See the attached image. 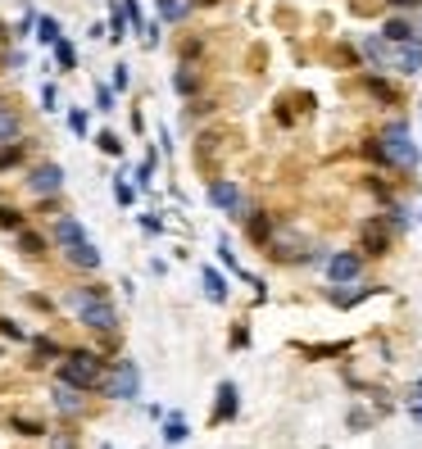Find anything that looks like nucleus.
I'll use <instances>...</instances> for the list:
<instances>
[{"instance_id": "nucleus-1", "label": "nucleus", "mask_w": 422, "mask_h": 449, "mask_svg": "<svg viewBox=\"0 0 422 449\" xmlns=\"http://www.w3.org/2000/svg\"><path fill=\"white\" fill-rule=\"evenodd\" d=\"M60 377L69 381V386L78 390H91L104 381V354H95V350H69L60 363Z\"/></svg>"}, {"instance_id": "nucleus-2", "label": "nucleus", "mask_w": 422, "mask_h": 449, "mask_svg": "<svg viewBox=\"0 0 422 449\" xmlns=\"http://www.w3.org/2000/svg\"><path fill=\"white\" fill-rule=\"evenodd\" d=\"M377 146H381V155H386L390 168H404V173L418 168V146H414V137H409L404 123H390V127L377 137Z\"/></svg>"}, {"instance_id": "nucleus-3", "label": "nucleus", "mask_w": 422, "mask_h": 449, "mask_svg": "<svg viewBox=\"0 0 422 449\" xmlns=\"http://www.w3.org/2000/svg\"><path fill=\"white\" fill-rule=\"evenodd\" d=\"M104 395L109 399H137L141 395V368L132 359H114L109 377H104Z\"/></svg>"}, {"instance_id": "nucleus-4", "label": "nucleus", "mask_w": 422, "mask_h": 449, "mask_svg": "<svg viewBox=\"0 0 422 449\" xmlns=\"http://www.w3.org/2000/svg\"><path fill=\"white\" fill-rule=\"evenodd\" d=\"M23 186L32 191L36 200H50V195H60V191H64V168H60V164H50V159H41V164L27 168Z\"/></svg>"}, {"instance_id": "nucleus-5", "label": "nucleus", "mask_w": 422, "mask_h": 449, "mask_svg": "<svg viewBox=\"0 0 422 449\" xmlns=\"http://www.w3.org/2000/svg\"><path fill=\"white\" fill-rule=\"evenodd\" d=\"M73 313H78V322L91 327V331H114L118 327V309H114L109 300H82V304H73Z\"/></svg>"}, {"instance_id": "nucleus-6", "label": "nucleus", "mask_w": 422, "mask_h": 449, "mask_svg": "<svg viewBox=\"0 0 422 449\" xmlns=\"http://www.w3.org/2000/svg\"><path fill=\"white\" fill-rule=\"evenodd\" d=\"M209 205L223 209V214H232V218H245V195H241V186L227 181V177L209 181Z\"/></svg>"}, {"instance_id": "nucleus-7", "label": "nucleus", "mask_w": 422, "mask_h": 449, "mask_svg": "<svg viewBox=\"0 0 422 449\" xmlns=\"http://www.w3.org/2000/svg\"><path fill=\"white\" fill-rule=\"evenodd\" d=\"M359 272H363V254H354V250H341V254H332V259H327V282L332 286L354 282Z\"/></svg>"}, {"instance_id": "nucleus-8", "label": "nucleus", "mask_w": 422, "mask_h": 449, "mask_svg": "<svg viewBox=\"0 0 422 449\" xmlns=\"http://www.w3.org/2000/svg\"><path fill=\"white\" fill-rule=\"evenodd\" d=\"M64 259L73 263V268H82V272H95L104 263V254L95 250V241L86 236V241H73V245H64Z\"/></svg>"}, {"instance_id": "nucleus-9", "label": "nucleus", "mask_w": 422, "mask_h": 449, "mask_svg": "<svg viewBox=\"0 0 422 449\" xmlns=\"http://www.w3.org/2000/svg\"><path fill=\"white\" fill-rule=\"evenodd\" d=\"M236 408H241V390H236V381H223L218 386V404H214V422H232L236 417Z\"/></svg>"}, {"instance_id": "nucleus-10", "label": "nucleus", "mask_w": 422, "mask_h": 449, "mask_svg": "<svg viewBox=\"0 0 422 449\" xmlns=\"http://www.w3.org/2000/svg\"><path fill=\"white\" fill-rule=\"evenodd\" d=\"M390 64H395L400 73H422V36L418 41H404L390 50Z\"/></svg>"}, {"instance_id": "nucleus-11", "label": "nucleus", "mask_w": 422, "mask_h": 449, "mask_svg": "<svg viewBox=\"0 0 422 449\" xmlns=\"http://www.w3.org/2000/svg\"><path fill=\"white\" fill-rule=\"evenodd\" d=\"M55 241H60V250H64V245H73V241H86V227H82V218H73V214H60V218H55Z\"/></svg>"}, {"instance_id": "nucleus-12", "label": "nucleus", "mask_w": 422, "mask_h": 449, "mask_svg": "<svg viewBox=\"0 0 422 449\" xmlns=\"http://www.w3.org/2000/svg\"><path fill=\"white\" fill-rule=\"evenodd\" d=\"M50 395H55V408H60V413H82V395H78V386H69V381H55V390H50Z\"/></svg>"}, {"instance_id": "nucleus-13", "label": "nucleus", "mask_w": 422, "mask_h": 449, "mask_svg": "<svg viewBox=\"0 0 422 449\" xmlns=\"http://www.w3.org/2000/svg\"><path fill=\"white\" fill-rule=\"evenodd\" d=\"M381 41H390V46L418 41V27L409 23V18H386V27H381Z\"/></svg>"}, {"instance_id": "nucleus-14", "label": "nucleus", "mask_w": 422, "mask_h": 449, "mask_svg": "<svg viewBox=\"0 0 422 449\" xmlns=\"http://www.w3.org/2000/svg\"><path fill=\"white\" fill-rule=\"evenodd\" d=\"M363 245H368V254H386L390 236H386V223H381V218H372V223H363Z\"/></svg>"}, {"instance_id": "nucleus-15", "label": "nucleus", "mask_w": 422, "mask_h": 449, "mask_svg": "<svg viewBox=\"0 0 422 449\" xmlns=\"http://www.w3.org/2000/svg\"><path fill=\"white\" fill-rule=\"evenodd\" d=\"M18 132H23V123H18V113L9 109L5 100H0V146H5V141H18Z\"/></svg>"}, {"instance_id": "nucleus-16", "label": "nucleus", "mask_w": 422, "mask_h": 449, "mask_svg": "<svg viewBox=\"0 0 422 449\" xmlns=\"http://www.w3.org/2000/svg\"><path fill=\"white\" fill-rule=\"evenodd\" d=\"M200 282H205V295H209L214 304H223V300H227V282H223V272L205 268V272H200Z\"/></svg>"}, {"instance_id": "nucleus-17", "label": "nucleus", "mask_w": 422, "mask_h": 449, "mask_svg": "<svg viewBox=\"0 0 422 449\" xmlns=\"http://www.w3.org/2000/svg\"><path fill=\"white\" fill-rule=\"evenodd\" d=\"M186 436H191V427H186V417H182V413L164 417V445H182Z\"/></svg>"}, {"instance_id": "nucleus-18", "label": "nucleus", "mask_w": 422, "mask_h": 449, "mask_svg": "<svg viewBox=\"0 0 422 449\" xmlns=\"http://www.w3.org/2000/svg\"><path fill=\"white\" fill-rule=\"evenodd\" d=\"M36 41H41V46H55V41H60V18L36 14Z\"/></svg>"}, {"instance_id": "nucleus-19", "label": "nucleus", "mask_w": 422, "mask_h": 449, "mask_svg": "<svg viewBox=\"0 0 422 449\" xmlns=\"http://www.w3.org/2000/svg\"><path fill=\"white\" fill-rule=\"evenodd\" d=\"M191 14V0H159V18L164 23H182Z\"/></svg>"}, {"instance_id": "nucleus-20", "label": "nucleus", "mask_w": 422, "mask_h": 449, "mask_svg": "<svg viewBox=\"0 0 422 449\" xmlns=\"http://www.w3.org/2000/svg\"><path fill=\"white\" fill-rule=\"evenodd\" d=\"M55 64H60L64 73H69V69H78V50H73V41H64V36L55 41Z\"/></svg>"}, {"instance_id": "nucleus-21", "label": "nucleus", "mask_w": 422, "mask_h": 449, "mask_svg": "<svg viewBox=\"0 0 422 449\" xmlns=\"http://www.w3.org/2000/svg\"><path fill=\"white\" fill-rule=\"evenodd\" d=\"M18 250H23V254H32V259H36V254L46 250V236H36V232H23V227H18Z\"/></svg>"}, {"instance_id": "nucleus-22", "label": "nucleus", "mask_w": 422, "mask_h": 449, "mask_svg": "<svg viewBox=\"0 0 422 449\" xmlns=\"http://www.w3.org/2000/svg\"><path fill=\"white\" fill-rule=\"evenodd\" d=\"M172 87H177V95H196V87H200V78L191 69H177L172 73Z\"/></svg>"}, {"instance_id": "nucleus-23", "label": "nucleus", "mask_w": 422, "mask_h": 449, "mask_svg": "<svg viewBox=\"0 0 422 449\" xmlns=\"http://www.w3.org/2000/svg\"><path fill=\"white\" fill-rule=\"evenodd\" d=\"M32 350H36V354H41V363H50V359H64V350L55 345L50 336H32Z\"/></svg>"}, {"instance_id": "nucleus-24", "label": "nucleus", "mask_w": 422, "mask_h": 449, "mask_svg": "<svg viewBox=\"0 0 422 449\" xmlns=\"http://www.w3.org/2000/svg\"><path fill=\"white\" fill-rule=\"evenodd\" d=\"M363 87H368L372 95H377V100H386V104H395V87H390V82H381V78H368V82H363Z\"/></svg>"}, {"instance_id": "nucleus-25", "label": "nucleus", "mask_w": 422, "mask_h": 449, "mask_svg": "<svg viewBox=\"0 0 422 449\" xmlns=\"http://www.w3.org/2000/svg\"><path fill=\"white\" fill-rule=\"evenodd\" d=\"M0 227H5V232H18V227H23V214H18L14 205H0Z\"/></svg>"}, {"instance_id": "nucleus-26", "label": "nucleus", "mask_w": 422, "mask_h": 449, "mask_svg": "<svg viewBox=\"0 0 422 449\" xmlns=\"http://www.w3.org/2000/svg\"><path fill=\"white\" fill-rule=\"evenodd\" d=\"M95 146H100V150H104V155H114V159H118V155H123V141H118V137H114V132H100V137H95Z\"/></svg>"}, {"instance_id": "nucleus-27", "label": "nucleus", "mask_w": 422, "mask_h": 449, "mask_svg": "<svg viewBox=\"0 0 422 449\" xmlns=\"http://www.w3.org/2000/svg\"><path fill=\"white\" fill-rule=\"evenodd\" d=\"M18 159H23V146H18V141H5V150H0V168H14Z\"/></svg>"}, {"instance_id": "nucleus-28", "label": "nucleus", "mask_w": 422, "mask_h": 449, "mask_svg": "<svg viewBox=\"0 0 422 449\" xmlns=\"http://www.w3.org/2000/svg\"><path fill=\"white\" fill-rule=\"evenodd\" d=\"M95 109H104V113L114 109V87H104V82L95 87Z\"/></svg>"}, {"instance_id": "nucleus-29", "label": "nucleus", "mask_w": 422, "mask_h": 449, "mask_svg": "<svg viewBox=\"0 0 422 449\" xmlns=\"http://www.w3.org/2000/svg\"><path fill=\"white\" fill-rule=\"evenodd\" d=\"M14 431L18 436H46V427L41 422H27V417H14Z\"/></svg>"}, {"instance_id": "nucleus-30", "label": "nucleus", "mask_w": 422, "mask_h": 449, "mask_svg": "<svg viewBox=\"0 0 422 449\" xmlns=\"http://www.w3.org/2000/svg\"><path fill=\"white\" fill-rule=\"evenodd\" d=\"M245 227H250V236H254L259 245L268 241V218H259V214H254V218H250V223H245Z\"/></svg>"}, {"instance_id": "nucleus-31", "label": "nucleus", "mask_w": 422, "mask_h": 449, "mask_svg": "<svg viewBox=\"0 0 422 449\" xmlns=\"http://www.w3.org/2000/svg\"><path fill=\"white\" fill-rule=\"evenodd\" d=\"M123 177H128V173H123ZM114 181V195H118V205H132V186H128V181Z\"/></svg>"}, {"instance_id": "nucleus-32", "label": "nucleus", "mask_w": 422, "mask_h": 449, "mask_svg": "<svg viewBox=\"0 0 422 449\" xmlns=\"http://www.w3.org/2000/svg\"><path fill=\"white\" fill-rule=\"evenodd\" d=\"M69 123H73V132H78V137H86V113H82V109H73Z\"/></svg>"}, {"instance_id": "nucleus-33", "label": "nucleus", "mask_w": 422, "mask_h": 449, "mask_svg": "<svg viewBox=\"0 0 422 449\" xmlns=\"http://www.w3.org/2000/svg\"><path fill=\"white\" fill-rule=\"evenodd\" d=\"M0 331H5V336H14V340H23V327H18V322H9V318H0Z\"/></svg>"}, {"instance_id": "nucleus-34", "label": "nucleus", "mask_w": 422, "mask_h": 449, "mask_svg": "<svg viewBox=\"0 0 422 449\" xmlns=\"http://www.w3.org/2000/svg\"><path fill=\"white\" fill-rule=\"evenodd\" d=\"M50 449H78V445H73V436L60 431V436H50Z\"/></svg>"}, {"instance_id": "nucleus-35", "label": "nucleus", "mask_w": 422, "mask_h": 449, "mask_svg": "<svg viewBox=\"0 0 422 449\" xmlns=\"http://www.w3.org/2000/svg\"><path fill=\"white\" fill-rule=\"evenodd\" d=\"M128 18H132V27L141 32V5H137V0H128Z\"/></svg>"}, {"instance_id": "nucleus-36", "label": "nucleus", "mask_w": 422, "mask_h": 449, "mask_svg": "<svg viewBox=\"0 0 422 449\" xmlns=\"http://www.w3.org/2000/svg\"><path fill=\"white\" fill-rule=\"evenodd\" d=\"M41 109H55V87H50V82L41 87Z\"/></svg>"}, {"instance_id": "nucleus-37", "label": "nucleus", "mask_w": 422, "mask_h": 449, "mask_svg": "<svg viewBox=\"0 0 422 449\" xmlns=\"http://www.w3.org/2000/svg\"><path fill=\"white\" fill-rule=\"evenodd\" d=\"M118 87H128V64H118V69H114V91Z\"/></svg>"}, {"instance_id": "nucleus-38", "label": "nucleus", "mask_w": 422, "mask_h": 449, "mask_svg": "<svg viewBox=\"0 0 422 449\" xmlns=\"http://www.w3.org/2000/svg\"><path fill=\"white\" fill-rule=\"evenodd\" d=\"M386 5H395V9H414L418 0H386Z\"/></svg>"}, {"instance_id": "nucleus-39", "label": "nucleus", "mask_w": 422, "mask_h": 449, "mask_svg": "<svg viewBox=\"0 0 422 449\" xmlns=\"http://www.w3.org/2000/svg\"><path fill=\"white\" fill-rule=\"evenodd\" d=\"M414 417H418V422H422V404H414Z\"/></svg>"}, {"instance_id": "nucleus-40", "label": "nucleus", "mask_w": 422, "mask_h": 449, "mask_svg": "<svg viewBox=\"0 0 422 449\" xmlns=\"http://www.w3.org/2000/svg\"><path fill=\"white\" fill-rule=\"evenodd\" d=\"M196 5H218V0H196Z\"/></svg>"}, {"instance_id": "nucleus-41", "label": "nucleus", "mask_w": 422, "mask_h": 449, "mask_svg": "<svg viewBox=\"0 0 422 449\" xmlns=\"http://www.w3.org/2000/svg\"><path fill=\"white\" fill-rule=\"evenodd\" d=\"M100 449H114V445H109V441H104V445H100Z\"/></svg>"}]
</instances>
